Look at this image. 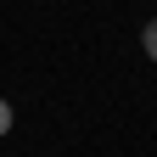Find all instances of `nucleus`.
<instances>
[{"mask_svg":"<svg viewBox=\"0 0 157 157\" xmlns=\"http://www.w3.org/2000/svg\"><path fill=\"white\" fill-rule=\"evenodd\" d=\"M140 45H146V56H151V62H157V17H151V23H146V34H140Z\"/></svg>","mask_w":157,"mask_h":157,"instance_id":"2","label":"nucleus"},{"mask_svg":"<svg viewBox=\"0 0 157 157\" xmlns=\"http://www.w3.org/2000/svg\"><path fill=\"white\" fill-rule=\"evenodd\" d=\"M11 124H17V112H11V101H6V95H0V140L11 135Z\"/></svg>","mask_w":157,"mask_h":157,"instance_id":"1","label":"nucleus"}]
</instances>
